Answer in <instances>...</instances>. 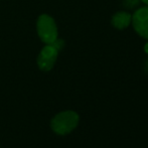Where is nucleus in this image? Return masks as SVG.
I'll return each instance as SVG.
<instances>
[{"label":"nucleus","mask_w":148,"mask_h":148,"mask_svg":"<svg viewBox=\"0 0 148 148\" xmlns=\"http://www.w3.org/2000/svg\"><path fill=\"white\" fill-rule=\"evenodd\" d=\"M79 123V115L74 111L60 112L53 118L51 127L59 135H66L72 132Z\"/></svg>","instance_id":"nucleus-1"},{"label":"nucleus","mask_w":148,"mask_h":148,"mask_svg":"<svg viewBox=\"0 0 148 148\" xmlns=\"http://www.w3.org/2000/svg\"><path fill=\"white\" fill-rule=\"evenodd\" d=\"M62 47H64V40L57 38L53 43L43 47L37 58V64L39 69L45 72L51 70L57 60L59 51L62 49Z\"/></svg>","instance_id":"nucleus-2"},{"label":"nucleus","mask_w":148,"mask_h":148,"mask_svg":"<svg viewBox=\"0 0 148 148\" xmlns=\"http://www.w3.org/2000/svg\"><path fill=\"white\" fill-rule=\"evenodd\" d=\"M37 32L43 42L51 45L58 38V28L51 16L42 14L37 20Z\"/></svg>","instance_id":"nucleus-3"},{"label":"nucleus","mask_w":148,"mask_h":148,"mask_svg":"<svg viewBox=\"0 0 148 148\" xmlns=\"http://www.w3.org/2000/svg\"><path fill=\"white\" fill-rule=\"evenodd\" d=\"M132 24L137 34L148 40V5L134 12L132 15Z\"/></svg>","instance_id":"nucleus-4"},{"label":"nucleus","mask_w":148,"mask_h":148,"mask_svg":"<svg viewBox=\"0 0 148 148\" xmlns=\"http://www.w3.org/2000/svg\"><path fill=\"white\" fill-rule=\"evenodd\" d=\"M132 23V15L127 11H118L112 16L111 24L116 29H125Z\"/></svg>","instance_id":"nucleus-5"},{"label":"nucleus","mask_w":148,"mask_h":148,"mask_svg":"<svg viewBox=\"0 0 148 148\" xmlns=\"http://www.w3.org/2000/svg\"><path fill=\"white\" fill-rule=\"evenodd\" d=\"M139 2H140V0H124L123 5H124V7L132 9V8L136 7V6L138 5Z\"/></svg>","instance_id":"nucleus-6"},{"label":"nucleus","mask_w":148,"mask_h":148,"mask_svg":"<svg viewBox=\"0 0 148 148\" xmlns=\"http://www.w3.org/2000/svg\"><path fill=\"white\" fill-rule=\"evenodd\" d=\"M144 51H145V53L148 56V42H146L144 45Z\"/></svg>","instance_id":"nucleus-7"},{"label":"nucleus","mask_w":148,"mask_h":148,"mask_svg":"<svg viewBox=\"0 0 148 148\" xmlns=\"http://www.w3.org/2000/svg\"><path fill=\"white\" fill-rule=\"evenodd\" d=\"M145 70H146V72L148 73V60H147L146 64H145Z\"/></svg>","instance_id":"nucleus-8"},{"label":"nucleus","mask_w":148,"mask_h":148,"mask_svg":"<svg viewBox=\"0 0 148 148\" xmlns=\"http://www.w3.org/2000/svg\"><path fill=\"white\" fill-rule=\"evenodd\" d=\"M140 1H142L144 4H146V5H148V0H140Z\"/></svg>","instance_id":"nucleus-9"}]
</instances>
